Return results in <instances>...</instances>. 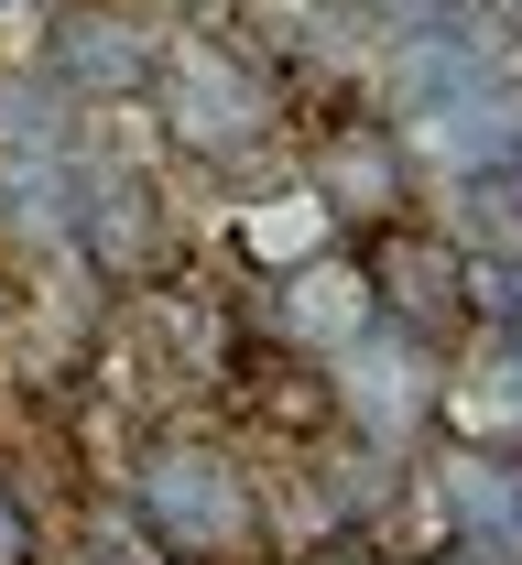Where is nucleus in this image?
Instances as JSON below:
<instances>
[{"mask_svg": "<svg viewBox=\"0 0 522 565\" xmlns=\"http://www.w3.org/2000/svg\"><path fill=\"white\" fill-rule=\"evenodd\" d=\"M120 511L152 533L163 565H239V555L273 544V500H262V479L228 457L219 435H185V424H152L142 446H131Z\"/></svg>", "mask_w": 522, "mask_h": 565, "instance_id": "obj_1", "label": "nucleus"}, {"mask_svg": "<svg viewBox=\"0 0 522 565\" xmlns=\"http://www.w3.org/2000/svg\"><path fill=\"white\" fill-rule=\"evenodd\" d=\"M142 98L163 120V152H185V163H239V152H262L284 131V87L219 33H163Z\"/></svg>", "mask_w": 522, "mask_h": 565, "instance_id": "obj_2", "label": "nucleus"}, {"mask_svg": "<svg viewBox=\"0 0 522 565\" xmlns=\"http://www.w3.org/2000/svg\"><path fill=\"white\" fill-rule=\"evenodd\" d=\"M436 370H447V349H425V338H403V327L371 316L349 349L327 359V414L360 446H381V457H414L436 435Z\"/></svg>", "mask_w": 522, "mask_h": 565, "instance_id": "obj_3", "label": "nucleus"}, {"mask_svg": "<svg viewBox=\"0 0 522 565\" xmlns=\"http://www.w3.org/2000/svg\"><path fill=\"white\" fill-rule=\"evenodd\" d=\"M360 282H371V316L381 327H403V338H425V349H457L468 338V305H457V239L436 217H371L360 228Z\"/></svg>", "mask_w": 522, "mask_h": 565, "instance_id": "obj_4", "label": "nucleus"}, {"mask_svg": "<svg viewBox=\"0 0 522 565\" xmlns=\"http://www.w3.org/2000/svg\"><path fill=\"white\" fill-rule=\"evenodd\" d=\"M152 55H163V33L131 0H66V11H44V44H33L44 87L76 109H131L152 87Z\"/></svg>", "mask_w": 522, "mask_h": 565, "instance_id": "obj_5", "label": "nucleus"}, {"mask_svg": "<svg viewBox=\"0 0 522 565\" xmlns=\"http://www.w3.org/2000/svg\"><path fill=\"white\" fill-rule=\"evenodd\" d=\"M55 196H66V239L98 262V282H152L163 273L174 217H163V196H152L142 163H76Z\"/></svg>", "mask_w": 522, "mask_h": 565, "instance_id": "obj_6", "label": "nucleus"}, {"mask_svg": "<svg viewBox=\"0 0 522 565\" xmlns=\"http://www.w3.org/2000/svg\"><path fill=\"white\" fill-rule=\"evenodd\" d=\"M305 196L327 207V228H371V217L414 207V152L392 120H327L305 141Z\"/></svg>", "mask_w": 522, "mask_h": 565, "instance_id": "obj_7", "label": "nucleus"}, {"mask_svg": "<svg viewBox=\"0 0 522 565\" xmlns=\"http://www.w3.org/2000/svg\"><path fill=\"white\" fill-rule=\"evenodd\" d=\"M360 327H371V282H360V262H349L338 239L305 250V262H284V273L262 282V338L295 349V359H316V370L349 349Z\"/></svg>", "mask_w": 522, "mask_h": 565, "instance_id": "obj_8", "label": "nucleus"}, {"mask_svg": "<svg viewBox=\"0 0 522 565\" xmlns=\"http://www.w3.org/2000/svg\"><path fill=\"white\" fill-rule=\"evenodd\" d=\"M436 228H447L457 250H522V217H512V152H490V163H457Z\"/></svg>", "mask_w": 522, "mask_h": 565, "instance_id": "obj_9", "label": "nucleus"}, {"mask_svg": "<svg viewBox=\"0 0 522 565\" xmlns=\"http://www.w3.org/2000/svg\"><path fill=\"white\" fill-rule=\"evenodd\" d=\"M239 250L284 273V262H305V250H327V207H316L305 185H295V196H284V207L262 196V207H239Z\"/></svg>", "mask_w": 522, "mask_h": 565, "instance_id": "obj_10", "label": "nucleus"}, {"mask_svg": "<svg viewBox=\"0 0 522 565\" xmlns=\"http://www.w3.org/2000/svg\"><path fill=\"white\" fill-rule=\"evenodd\" d=\"M0 565H44V522L11 500V479H0Z\"/></svg>", "mask_w": 522, "mask_h": 565, "instance_id": "obj_11", "label": "nucleus"}, {"mask_svg": "<svg viewBox=\"0 0 522 565\" xmlns=\"http://www.w3.org/2000/svg\"><path fill=\"white\" fill-rule=\"evenodd\" d=\"M316 565H403V555H381L371 533H338V544H327V555H316Z\"/></svg>", "mask_w": 522, "mask_h": 565, "instance_id": "obj_12", "label": "nucleus"}, {"mask_svg": "<svg viewBox=\"0 0 522 565\" xmlns=\"http://www.w3.org/2000/svg\"><path fill=\"white\" fill-rule=\"evenodd\" d=\"M403 565H512V555H479V544H425V555H403Z\"/></svg>", "mask_w": 522, "mask_h": 565, "instance_id": "obj_13", "label": "nucleus"}]
</instances>
